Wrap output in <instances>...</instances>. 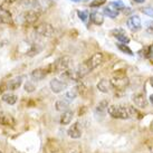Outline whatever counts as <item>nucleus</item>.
Returning <instances> with one entry per match:
<instances>
[{
    "instance_id": "obj_1",
    "label": "nucleus",
    "mask_w": 153,
    "mask_h": 153,
    "mask_svg": "<svg viewBox=\"0 0 153 153\" xmlns=\"http://www.w3.org/2000/svg\"><path fill=\"white\" fill-rule=\"evenodd\" d=\"M72 63L73 60L69 56H62L59 58H57L53 64L48 65L46 69L48 73H62L69 69Z\"/></svg>"
},
{
    "instance_id": "obj_2",
    "label": "nucleus",
    "mask_w": 153,
    "mask_h": 153,
    "mask_svg": "<svg viewBox=\"0 0 153 153\" xmlns=\"http://www.w3.org/2000/svg\"><path fill=\"white\" fill-rule=\"evenodd\" d=\"M108 114L113 119H121V120H128L131 119L130 114V108L128 106H123V105H110L107 107Z\"/></svg>"
},
{
    "instance_id": "obj_3",
    "label": "nucleus",
    "mask_w": 153,
    "mask_h": 153,
    "mask_svg": "<svg viewBox=\"0 0 153 153\" xmlns=\"http://www.w3.org/2000/svg\"><path fill=\"white\" fill-rule=\"evenodd\" d=\"M123 71H119L114 74V77L112 78L111 84L113 86V88L117 89H124L128 85V78L125 76V73H122Z\"/></svg>"
},
{
    "instance_id": "obj_4",
    "label": "nucleus",
    "mask_w": 153,
    "mask_h": 153,
    "mask_svg": "<svg viewBox=\"0 0 153 153\" xmlns=\"http://www.w3.org/2000/svg\"><path fill=\"white\" fill-rule=\"evenodd\" d=\"M39 18V13L37 10H33V9H30V10H26L24 13L20 15V20H22V24H34L38 20Z\"/></svg>"
},
{
    "instance_id": "obj_5",
    "label": "nucleus",
    "mask_w": 153,
    "mask_h": 153,
    "mask_svg": "<svg viewBox=\"0 0 153 153\" xmlns=\"http://www.w3.org/2000/svg\"><path fill=\"white\" fill-rule=\"evenodd\" d=\"M35 31H36L37 35H39V36L51 37V36H53V34H54V28H53V26L49 25V24L43 22V24H39V25L35 28Z\"/></svg>"
},
{
    "instance_id": "obj_6",
    "label": "nucleus",
    "mask_w": 153,
    "mask_h": 153,
    "mask_svg": "<svg viewBox=\"0 0 153 153\" xmlns=\"http://www.w3.org/2000/svg\"><path fill=\"white\" fill-rule=\"evenodd\" d=\"M103 60H104V55H103L102 53H96L89 59L86 60V64L88 65L91 71H93V69H95V68L98 67L100 65L102 64Z\"/></svg>"
},
{
    "instance_id": "obj_7",
    "label": "nucleus",
    "mask_w": 153,
    "mask_h": 153,
    "mask_svg": "<svg viewBox=\"0 0 153 153\" xmlns=\"http://www.w3.org/2000/svg\"><path fill=\"white\" fill-rule=\"evenodd\" d=\"M51 89L54 92V93H60V92H63L64 89L67 88V84L64 83V82L59 81V79H57V78H54V79H51Z\"/></svg>"
},
{
    "instance_id": "obj_8",
    "label": "nucleus",
    "mask_w": 153,
    "mask_h": 153,
    "mask_svg": "<svg viewBox=\"0 0 153 153\" xmlns=\"http://www.w3.org/2000/svg\"><path fill=\"white\" fill-rule=\"evenodd\" d=\"M22 79H24V76H17L11 78V79H9L7 82V84H6L7 89H9V91H16V89H18L22 86Z\"/></svg>"
},
{
    "instance_id": "obj_9",
    "label": "nucleus",
    "mask_w": 153,
    "mask_h": 153,
    "mask_svg": "<svg viewBox=\"0 0 153 153\" xmlns=\"http://www.w3.org/2000/svg\"><path fill=\"white\" fill-rule=\"evenodd\" d=\"M126 25L132 31H137L141 29V19L139 16H132L128 19Z\"/></svg>"
},
{
    "instance_id": "obj_10",
    "label": "nucleus",
    "mask_w": 153,
    "mask_h": 153,
    "mask_svg": "<svg viewBox=\"0 0 153 153\" xmlns=\"http://www.w3.org/2000/svg\"><path fill=\"white\" fill-rule=\"evenodd\" d=\"M47 74H48V72H47L46 68H37V69H34L33 72L30 73V77L34 79V81H43L44 78L47 76Z\"/></svg>"
},
{
    "instance_id": "obj_11",
    "label": "nucleus",
    "mask_w": 153,
    "mask_h": 153,
    "mask_svg": "<svg viewBox=\"0 0 153 153\" xmlns=\"http://www.w3.org/2000/svg\"><path fill=\"white\" fill-rule=\"evenodd\" d=\"M133 102L135 104L137 107H140V108H145L146 105H148V101H146V98H145L144 94L142 93H139V94H135V95H133Z\"/></svg>"
},
{
    "instance_id": "obj_12",
    "label": "nucleus",
    "mask_w": 153,
    "mask_h": 153,
    "mask_svg": "<svg viewBox=\"0 0 153 153\" xmlns=\"http://www.w3.org/2000/svg\"><path fill=\"white\" fill-rule=\"evenodd\" d=\"M67 134H68V136L72 137V139H79L82 136V128H81V126H79V124L78 123L73 124L72 126L68 128Z\"/></svg>"
},
{
    "instance_id": "obj_13",
    "label": "nucleus",
    "mask_w": 153,
    "mask_h": 153,
    "mask_svg": "<svg viewBox=\"0 0 153 153\" xmlns=\"http://www.w3.org/2000/svg\"><path fill=\"white\" fill-rule=\"evenodd\" d=\"M0 124L4 125V126H13L16 124V121L10 114L7 113H0Z\"/></svg>"
},
{
    "instance_id": "obj_14",
    "label": "nucleus",
    "mask_w": 153,
    "mask_h": 153,
    "mask_svg": "<svg viewBox=\"0 0 153 153\" xmlns=\"http://www.w3.org/2000/svg\"><path fill=\"white\" fill-rule=\"evenodd\" d=\"M112 88H113V86L111 84V81H108V79L103 78L97 83V89L102 93H108Z\"/></svg>"
},
{
    "instance_id": "obj_15",
    "label": "nucleus",
    "mask_w": 153,
    "mask_h": 153,
    "mask_svg": "<svg viewBox=\"0 0 153 153\" xmlns=\"http://www.w3.org/2000/svg\"><path fill=\"white\" fill-rule=\"evenodd\" d=\"M78 88H77V86H75V87H73L72 89H68V91H66V93H65V96L63 98L64 100H66L67 102H73L75 98L77 97V95H78Z\"/></svg>"
},
{
    "instance_id": "obj_16",
    "label": "nucleus",
    "mask_w": 153,
    "mask_h": 153,
    "mask_svg": "<svg viewBox=\"0 0 153 153\" xmlns=\"http://www.w3.org/2000/svg\"><path fill=\"white\" fill-rule=\"evenodd\" d=\"M1 98H2V101H4V103H7L9 105H13V104H16L18 101V96L13 93H4Z\"/></svg>"
},
{
    "instance_id": "obj_17",
    "label": "nucleus",
    "mask_w": 153,
    "mask_h": 153,
    "mask_svg": "<svg viewBox=\"0 0 153 153\" xmlns=\"http://www.w3.org/2000/svg\"><path fill=\"white\" fill-rule=\"evenodd\" d=\"M73 120V112L72 111H65L63 112V114L60 116V124L62 125H67L72 122Z\"/></svg>"
},
{
    "instance_id": "obj_18",
    "label": "nucleus",
    "mask_w": 153,
    "mask_h": 153,
    "mask_svg": "<svg viewBox=\"0 0 153 153\" xmlns=\"http://www.w3.org/2000/svg\"><path fill=\"white\" fill-rule=\"evenodd\" d=\"M0 22L1 24H11L13 22V19H11V15L9 13L8 10H1V13H0Z\"/></svg>"
},
{
    "instance_id": "obj_19",
    "label": "nucleus",
    "mask_w": 153,
    "mask_h": 153,
    "mask_svg": "<svg viewBox=\"0 0 153 153\" xmlns=\"http://www.w3.org/2000/svg\"><path fill=\"white\" fill-rule=\"evenodd\" d=\"M68 106H69V102H67L64 98H63V100H58V101L55 103V108H56V111H58V112H65V111H67Z\"/></svg>"
},
{
    "instance_id": "obj_20",
    "label": "nucleus",
    "mask_w": 153,
    "mask_h": 153,
    "mask_svg": "<svg viewBox=\"0 0 153 153\" xmlns=\"http://www.w3.org/2000/svg\"><path fill=\"white\" fill-rule=\"evenodd\" d=\"M107 107H108V102H107L106 100H104V101H102V102H100L97 104V106L95 108V113L100 115H103L104 112L107 110Z\"/></svg>"
},
{
    "instance_id": "obj_21",
    "label": "nucleus",
    "mask_w": 153,
    "mask_h": 153,
    "mask_svg": "<svg viewBox=\"0 0 153 153\" xmlns=\"http://www.w3.org/2000/svg\"><path fill=\"white\" fill-rule=\"evenodd\" d=\"M91 20L95 24V25H102L103 22H104V18H103V15L100 13H93L91 15Z\"/></svg>"
},
{
    "instance_id": "obj_22",
    "label": "nucleus",
    "mask_w": 153,
    "mask_h": 153,
    "mask_svg": "<svg viewBox=\"0 0 153 153\" xmlns=\"http://www.w3.org/2000/svg\"><path fill=\"white\" fill-rule=\"evenodd\" d=\"M42 49H43V47H39V45H36V44H34V45H31V47H30L29 51H27V55L35 56L36 54H38Z\"/></svg>"
},
{
    "instance_id": "obj_23",
    "label": "nucleus",
    "mask_w": 153,
    "mask_h": 153,
    "mask_svg": "<svg viewBox=\"0 0 153 153\" xmlns=\"http://www.w3.org/2000/svg\"><path fill=\"white\" fill-rule=\"evenodd\" d=\"M110 8H112L113 10H116L119 11L121 9H124V4L121 1V0H117V1H113L110 4Z\"/></svg>"
},
{
    "instance_id": "obj_24",
    "label": "nucleus",
    "mask_w": 153,
    "mask_h": 153,
    "mask_svg": "<svg viewBox=\"0 0 153 153\" xmlns=\"http://www.w3.org/2000/svg\"><path fill=\"white\" fill-rule=\"evenodd\" d=\"M114 33H116V35H115V37L117 38V40H120L121 43L123 44H128V42H130V38H128V36H125V35L122 33V31H120V33H117L116 30H115Z\"/></svg>"
},
{
    "instance_id": "obj_25",
    "label": "nucleus",
    "mask_w": 153,
    "mask_h": 153,
    "mask_svg": "<svg viewBox=\"0 0 153 153\" xmlns=\"http://www.w3.org/2000/svg\"><path fill=\"white\" fill-rule=\"evenodd\" d=\"M104 13H105L106 16H108L110 18H116V17H117V15H119V11L113 10L112 8L107 7V8L104 9Z\"/></svg>"
},
{
    "instance_id": "obj_26",
    "label": "nucleus",
    "mask_w": 153,
    "mask_h": 153,
    "mask_svg": "<svg viewBox=\"0 0 153 153\" xmlns=\"http://www.w3.org/2000/svg\"><path fill=\"white\" fill-rule=\"evenodd\" d=\"M117 48H119L121 51H123L124 54H128V55H130V56H133V51H132L126 45H124L123 43L119 44V45H117Z\"/></svg>"
},
{
    "instance_id": "obj_27",
    "label": "nucleus",
    "mask_w": 153,
    "mask_h": 153,
    "mask_svg": "<svg viewBox=\"0 0 153 153\" xmlns=\"http://www.w3.org/2000/svg\"><path fill=\"white\" fill-rule=\"evenodd\" d=\"M142 55L144 56L145 58H151L153 56V48L152 46H148L145 47V48H143V51H142Z\"/></svg>"
},
{
    "instance_id": "obj_28",
    "label": "nucleus",
    "mask_w": 153,
    "mask_h": 153,
    "mask_svg": "<svg viewBox=\"0 0 153 153\" xmlns=\"http://www.w3.org/2000/svg\"><path fill=\"white\" fill-rule=\"evenodd\" d=\"M22 4L26 6V7H30V8H35L37 7V0H22Z\"/></svg>"
},
{
    "instance_id": "obj_29",
    "label": "nucleus",
    "mask_w": 153,
    "mask_h": 153,
    "mask_svg": "<svg viewBox=\"0 0 153 153\" xmlns=\"http://www.w3.org/2000/svg\"><path fill=\"white\" fill-rule=\"evenodd\" d=\"M77 15H78V17H79V19H81L82 22H85L86 20H87V18H88V13L87 11H77Z\"/></svg>"
},
{
    "instance_id": "obj_30",
    "label": "nucleus",
    "mask_w": 153,
    "mask_h": 153,
    "mask_svg": "<svg viewBox=\"0 0 153 153\" xmlns=\"http://www.w3.org/2000/svg\"><path fill=\"white\" fill-rule=\"evenodd\" d=\"M25 91L26 92H34L35 91V85L33 83H30V82H27L25 84Z\"/></svg>"
},
{
    "instance_id": "obj_31",
    "label": "nucleus",
    "mask_w": 153,
    "mask_h": 153,
    "mask_svg": "<svg viewBox=\"0 0 153 153\" xmlns=\"http://www.w3.org/2000/svg\"><path fill=\"white\" fill-rule=\"evenodd\" d=\"M106 2V0H94L91 2V7H100Z\"/></svg>"
},
{
    "instance_id": "obj_32",
    "label": "nucleus",
    "mask_w": 153,
    "mask_h": 153,
    "mask_svg": "<svg viewBox=\"0 0 153 153\" xmlns=\"http://www.w3.org/2000/svg\"><path fill=\"white\" fill-rule=\"evenodd\" d=\"M142 13L144 15H148V16H151L153 17V8H150V7H146V8L142 9Z\"/></svg>"
},
{
    "instance_id": "obj_33",
    "label": "nucleus",
    "mask_w": 153,
    "mask_h": 153,
    "mask_svg": "<svg viewBox=\"0 0 153 153\" xmlns=\"http://www.w3.org/2000/svg\"><path fill=\"white\" fill-rule=\"evenodd\" d=\"M145 27H146V30H148L149 33L153 34V20L145 22Z\"/></svg>"
},
{
    "instance_id": "obj_34",
    "label": "nucleus",
    "mask_w": 153,
    "mask_h": 153,
    "mask_svg": "<svg viewBox=\"0 0 153 153\" xmlns=\"http://www.w3.org/2000/svg\"><path fill=\"white\" fill-rule=\"evenodd\" d=\"M16 0H4V4H13Z\"/></svg>"
},
{
    "instance_id": "obj_35",
    "label": "nucleus",
    "mask_w": 153,
    "mask_h": 153,
    "mask_svg": "<svg viewBox=\"0 0 153 153\" xmlns=\"http://www.w3.org/2000/svg\"><path fill=\"white\" fill-rule=\"evenodd\" d=\"M134 1H135L136 4H143L145 0H134Z\"/></svg>"
},
{
    "instance_id": "obj_36",
    "label": "nucleus",
    "mask_w": 153,
    "mask_h": 153,
    "mask_svg": "<svg viewBox=\"0 0 153 153\" xmlns=\"http://www.w3.org/2000/svg\"><path fill=\"white\" fill-rule=\"evenodd\" d=\"M150 102H151L153 104V94L151 95V96H150Z\"/></svg>"
},
{
    "instance_id": "obj_37",
    "label": "nucleus",
    "mask_w": 153,
    "mask_h": 153,
    "mask_svg": "<svg viewBox=\"0 0 153 153\" xmlns=\"http://www.w3.org/2000/svg\"><path fill=\"white\" fill-rule=\"evenodd\" d=\"M150 84H151V86L153 87V78H151V79H150Z\"/></svg>"
},
{
    "instance_id": "obj_38",
    "label": "nucleus",
    "mask_w": 153,
    "mask_h": 153,
    "mask_svg": "<svg viewBox=\"0 0 153 153\" xmlns=\"http://www.w3.org/2000/svg\"><path fill=\"white\" fill-rule=\"evenodd\" d=\"M71 1H74V2H78V1H81V0H71Z\"/></svg>"
},
{
    "instance_id": "obj_39",
    "label": "nucleus",
    "mask_w": 153,
    "mask_h": 153,
    "mask_svg": "<svg viewBox=\"0 0 153 153\" xmlns=\"http://www.w3.org/2000/svg\"><path fill=\"white\" fill-rule=\"evenodd\" d=\"M2 46H4V44H2V43H0V47H2Z\"/></svg>"
},
{
    "instance_id": "obj_40",
    "label": "nucleus",
    "mask_w": 153,
    "mask_h": 153,
    "mask_svg": "<svg viewBox=\"0 0 153 153\" xmlns=\"http://www.w3.org/2000/svg\"><path fill=\"white\" fill-rule=\"evenodd\" d=\"M0 153H2V152H1V150H0Z\"/></svg>"
}]
</instances>
